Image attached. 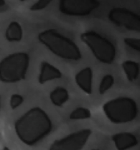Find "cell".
I'll use <instances>...</instances> for the list:
<instances>
[{
	"label": "cell",
	"mask_w": 140,
	"mask_h": 150,
	"mask_svg": "<svg viewBox=\"0 0 140 150\" xmlns=\"http://www.w3.org/2000/svg\"><path fill=\"white\" fill-rule=\"evenodd\" d=\"M5 39L10 42H18L22 41L24 36L22 26L18 21H11L5 30Z\"/></svg>",
	"instance_id": "7c38bea8"
},
{
	"label": "cell",
	"mask_w": 140,
	"mask_h": 150,
	"mask_svg": "<svg viewBox=\"0 0 140 150\" xmlns=\"http://www.w3.org/2000/svg\"><path fill=\"white\" fill-rule=\"evenodd\" d=\"M91 117V111L85 107H78L74 109L69 114V119L72 120H88Z\"/></svg>",
	"instance_id": "9a60e30c"
},
{
	"label": "cell",
	"mask_w": 140,
	"mask_h": 150,
	"mask_svg": "<svg viewBox=\"0 0 140 150\" xmlns=\"http://www.w3.org/2000/svg\"><path fill=\"white\" fill-rule=\"evenodd\" d=\"M77 86L87 95L92 94L93 70L91 67H86L80 70L75 77Z\"/></svg>",
	"instance_id": "8fae6325"
},
{
	"label": "cell",
	"mask_w": 140,
	"mask_h": 150,
	"mask_svg": "<svg viewBox=\"0 0 140 150\" xmlns=\"http://www.w3.org/2000/svg\"><path fill=\"white\" fill-rule=\"evenodd\" d=\"M61 77L62 73L57 67L48 62H41L38 77V81L40 84L43 85L47 82L61 79Z\"/></svg>",
	"instance_id": "9c48e42d"
},
{
	"label": "cell",
	"mask_w": 140,
	"mask_h": 150,
	"mask_svg": "<svg viewBox=\"0 0 140 150\" xmlns=\"http://www.w3.org/2000/svg\"><path fill=\"white\" fill-rule=\"evenodd\" d=\"M80 38L97 61L104 64L114 62L116 57V47L108 38L93 30L83 32Z\"/></svg>",
	"instance_id": "5b68a950"
},
{
	"label": "cell",
	"mask_w": 140,
	"mask_h": 150,
	"mask_svg": "<svg viewBox=\"0 0 140 150\" xmlns=\"http://www.w3.org/2000/svg\"><path fill=\"white\" fill-rule=\"evenodd\" d=\"M52 0H37L30 7L29 10L31 11H39L45 9L48 7Z\"/></svg>",
	"instance_id": "d6986e66"
},
{
	"label": "cell",
	"mask_w": 140,
	"mask_h": 150,
	"mask_svg": "<svg viewBox=\"0 0 140 150\" xmlns=\"http://www.w3.org/2000/svg\"><path fill=\"white\" fill-rule=\"evenodd\" d=\"M108 18L118 27L131 32L140 31V16L132 10L124 7H114L109 11Z\"/></svg>",
	"instance_id": "ba28073f"
},
{
	"label": "cell",
	"mask_w": 140,
	"mask_h": 150,
	"mask_svg": "<svg viewBox=\"0 0 140 150\" xmlns=\"http://www.w3.org/2000/svg\"><path fill=\"white\" fill-rule=\"evenodd\" d=\"M103 111L106 118L115 125L130 123L137 118V103L130 97H119L105 103Z\"/></svg>",
	"instance_id": "3957f363"
},
{
	"label": "cell",
	"mask_w": 140,
	"mask_h": 150,
	"mask_svg": "<svg viewBox=\"0 0 140 150\" xmlns=\"http://www.w3.org/2000/svg\"><path fill=\"white\" fill-rule=\"evenodd\" d=\"M92 150H98V149H92Z\"/></svg>",
	"instance_id": "cb8c5ba5"
},
{
	"label": "cell",
	"mask_w": 140,
	"mask_h": 150,
	"mask_svg": "<svg viewBox=\"0 0 140 150\" xmlns=\"http://www.w3.org/2000/svg\"><path fill=\"white\" fill-rule=\"evenodd\" d=\"M3 150H10V149H9L8 147H7V146H4V147L3 148Z\"/></svg>",
	"instance_id": "44dd1931"
},
{
	"label": "cell",
	"mask_w": 140,
	"mask_h": 150,
	"mask_svg": "<svg viewBox=\"0 0 140 150\" xmlns=\"http://www.w3.org/2000/svg\"><path fill=\"white\" fill-rule=\"evenodd\" d=\"M30 58L27 53L18 51L10 54L0 61V81L15 83L26 79Z\"/></svg>",
	"instance_id": "277c9868"
},
{
	"label": "cell",
	"mask_w": 140,
	"mask_h": 150,
	"mask_svg": "<svg viewBox=\"0 0 140 150\" xmlns=\"http://www.w3.org/2000/svg\"><path fill=\"white\" fill-rule=\"evenodd\" d=\"M53 125L50 116L40 107H33L21 116L14 124L18 139L29 146L38 144L50 134Z\"/></svg>",
	"instance_id": "6da1fadb"
},
{
	"label": "cell",
	"mask_w": 140,
	"mask_h": 150,
	"mask_svg": "<svg viewBox=\"0 0 140 150\" xmlns=\"http://www.w3.org/2000/svg\"><path fill=\"white\" fill-rule=\"evenodd\" d=\"M24 103V98L19 94H13L10 98V106L12 110L19 108Z\"/></svg>",
	"instance_id": "ac0fdd59"
},
{
	"label": "cell",
	"mask_w": 140,
	"mask_h": 150,
	"mask_svg": "<svg viewBox=\"0 0 140 150\" xmlns=\"http://www.w3.org/2000/svg\"><path fill=\"white\" fill-rule=\"evenodd\" d=\"M114 84V77L111 74L105 75L101 79L99 85V93L100 95H104L107 92Z\"/></svg>",
	"instance_id": "2e32d148"
},
{
	"label": "cell",
	"mask_w": 140,
	"mask_h": 150,
	"mask_svg": "<svg viewBox=\"0 0 140 150\" xmlns=\"http://www.w3.org/2000/svg\"><path fill=\"white\" fill-rule=\"evenodd\" d=\"M124 43L134 51L137 52L140 51V40L139 38H124Z\"/></svg>",
	"instance_id": "e0dca14e"
},
{
	"label": "cell",
	"mask_w": 140,
	"mask_h": 150,
	"mask_svg": "<svg viewBox=\"0 0 140 150\" xmlns=\"http://www.w3.org/2000/svg\"><path fill=\"white\" fill-rule=\"evenodd\" d=\"M19 1H24L25 0H19Z\"/></svg>",
	"instance_id": "603a6c76"
},
{
	"label": "cell",
	"mask_w": 140,
	"mask_h": 150,
	"mask_svg": "<svg viewBox=\"0 0 140 150\" xmlns=\"http://www.w3.org/2000/svg\"><path fill=\"white\" fill-rule=\"evenodd\" d=\"M6 1L5 0H0V7H3V6L5 5Z\"/></svg>",
	"instance_id": "ffe728a7"
},
{
	"label": "cell",
	"mask_w": 140,
	"mask_h": 150,
	"mask_svg": "<svg viewBox=\"0 0 140 150\" xmlns=\"http://www.w3.org/2000/svg\"><path fill=\"white\" fill-rule=\"evenodd\" d=\"M50 99L53 105L62 107L69 99L67 89L63 86H57L50 94Z\"/></svg>",
	"instance_id": "4fadbf2b"
},
{
	"label": "cell",
	"mask_w": 140,
	"mask_h": 150,
	"mask_svg": "<svg viewBox=\"0 0 140 150\" xmlns=\"http://www.w3.org/2000/svg\"><path fill=\"white\" fill-rule=\"evenodd\" d=\"M38 40L52 54L66 61L78 62L82 59L78 45L72 39L55 29H48L38 35Z\"/></svg>",
	"instance_id": "7a4b0ae2"
},
{
	"label": "cell",
	"mask_w": 140,
	"mask_h": 150,
	"mask_svg": "<svg viewBox=\"0 0 140 150\" xmlns=\"http://www.w3.org/2000/svg\"><path fill=\"white\" fill-rule=\"evenodd\" d=\"M111 140L117 150H128L139 143L136 136L128 132L115 133L111 136Z\"/></svg>",
	"instance_id": "30bf717a"
},
{
	"label": "cell",
	"mask_w": 140,
	"mask_h": 150,
	"mask_svg": "<svg viewBox=\"0 0 140 150\" xmlns=\"http://www.w3.org/2000/svg\"><path fill=\"white\" fill-rule=\"evenodd\" d=\"M91 134V129H81L55 141L49 150H83Z\"/></svg>",
	"instance_id": "52a82bcc"
},
{
	"label": "cell",
	"mask_w": 140,
	"mask_h": 150,
	"mask_svg": "<svg viewBox=\"0 0 140 150\" xmlns=\"http://www.w3.org/2000/svg\"><path fill=\"white\" fill-rule=\"evenodd\" d=\"M128 81L134 82L138 79L139 76V64L132 60L124 61L121 64Z\"/></svg>",
	"instance_id": "5bb4252c"
},
{
	"label": "cell",
	"mask_w": 140,
	"mask_h": 150,
	"mask_svg": "<svg viewBox=\"0 0 140 150\" xmlns=\"http://www.w3.org/2000/svg\"><path fill=\"white\" fill-rule=\"evenodd\" d=\"M0 109H1V96H0Z\"/></svg>",
	"instance_id": "7402d4cb"
},
{
	"label": "cell",
	"mask_w": 140,
	"mask_h": 150,
	"mask_svg": "<svg viewBox=\"0 0 140 150\" xmlns=\"http://www.w3.org/2000/svg\"><path fill=\"white\" fill-rule=\"evenodd\" d=\"M99 6V0H59L58 3L59 11L72 17L89 16Z\"/></svg>",
	"instance_id": "8992f818"
}]
</instances>
